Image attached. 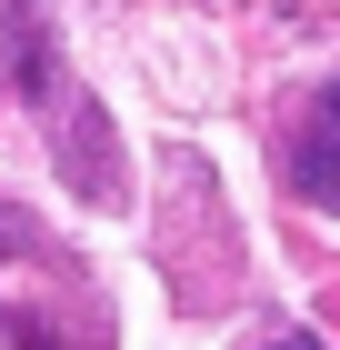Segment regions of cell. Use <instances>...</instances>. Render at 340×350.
<instances>
[{"label": "cell", "instance_id": "277c9868", "mask_svg": "<svg viewBox=\"0 0 340 350\" xmlns=\"http://www.w3.org/2000/svg\"><path fill=\"white\" fill-rule=\"evenodd\" d=\"M270 350H320V340H270Z\"/></svg>", "mask_w": 340, "mask_h": 350}, {"label": "cell", "instance_id": "6da1fadb", "mask_svg": "<svg viewBox=\"0 0 340 350\" xmlns=\"http://www.w3.org/2000/svg\"><path fill=\"white\" fill-rule=\"evenodd\" d=\"M0 340L10 350H110V300L60 230L0 200Z\"/></svg>", "mask_w": 340, "mask_h": 350}, {"label": "cell", "instance_id": "7a4b0ae2", "mask_svg": "<svg viewBox=\"0 0 340 350\" xmlns=\"http://www.w3.org/2000/svg\"><path fill=\"white\" fill-rule=\"evenodd\" d=\"M10 70H21V100L40 110V131H51V161L60 180L80 190V200H101V211H120L131 200V170H120V140H110V120L90 110V90H80L70 51H60V30L40 0H21L10 10Z\"/></svg>", "mask_w": 340, "mask_h": 350}, {"label": "cell", "instance_id": "3957f363", "mask_svg": "<svg viewBox=\"0 0 340 350\" xmlns=\"http://www.w3.org/2000/svg\"><path fill=\"white\" fill-rule=\"evenodd\" d=\"M290 190L311 211H340V81H320L300 131H290Z\"/></svg>", "mask_w": 340, "mask_h": 350}]
</instances>
